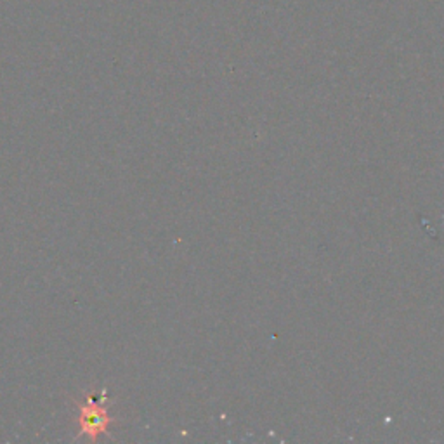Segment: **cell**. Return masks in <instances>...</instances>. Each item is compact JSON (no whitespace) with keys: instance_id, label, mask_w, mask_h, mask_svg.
<instances>
[{"instance_id":"6da1fadb","label":"cell","mask_w":444,"mask_h":444,"mask_svg":"<svg viewBox=\"0 0 444 444\" xmlns=\"http://www.w3.org/2000/svg\"><path fill=\"white\" fill-rule=\"evenodd\" d=\"M78 423H80L82 434L89 435L90 439H97L101 434L108 431L109 423H112V416H109L108 410L101 399H92L89 403L80 404L78 408Z\"/></svg>"}]
</instances>
